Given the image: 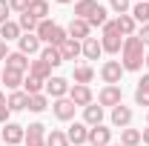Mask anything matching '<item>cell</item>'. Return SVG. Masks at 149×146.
<instances>
[{"label": "cell", "instance_id": "1", "mask_svg": "<svg viewBox=\"0 0 149 146\" xmlns=\"http://www.w3.org/2000/svg\"><path fill=\"white\" fill-rule=\"evenodd\" d=\"M143 60H146V46L138 40V35L126 37L123 40V49H120V66H123V72L143 69Z\"/></svg>", "mask_w": 149, "mask_h": 146}, {"label": "cell", "instance_id": "2", "mask_svg": "<svg viewBox=\"0 0 149 146\" xmlns=\"http://www.w3.org/2000/svg\"><path fill=\"white\" fill-rule=\"evenodd\" d=\"M100 46H103V52H109V55H120L123 40H120V32H118V23H115V20H106V26H103V37H100Z\"/></svg>", "mask_w": 149, "mask_h": 146}, {"label": "cell", "instance_id": "3", "mask_svg": "<svg viewBox=\"0 0 149 146\" xmlns=\"http://www.w3.org/2000/svg\"><path fill=\"white\" fill-rule=\"evenodd\" d=\"M100 77H103L106 86H120V77H123L120 60H106V63L100 66Z\"/></svg>", "mask_w": 149, "mask_h": 146}, {"label": "cell", "instance_id": "4", "mask_svg": "<svg viewBox=\"0 0 149 146\" xmlns=\"http://www.w3.org/2000/svg\"><path fill=\"white\" fill-rule=\"evenodd\" d=\"M97 103L100 106H120L123 103V92H120V86H103V89L97 92Z\"/></svg>", "mask_w": 149, "mask_h": 146}, {"label": "cell", "instance_id": "5", "mask_svg": "<svg viewBox=\"0 0 149 146\" xmlns=\"http://www.w3.org/2000/svg\"><path fill=\"white\" fill-rule=\"evenodd\" d=\"M0 138L6 140L9 146H17V143H23V138H26V126H17V123H6V126L0 129Z\"/></svg>", "mask_w": 149, "mask_h": 146}, {"label": "cell", "instance_id": "6", "mask_svg": "<svg viewBox=\"0 0 149 146\" xmlns=\"http://www.w3.org/2000/svg\"><path fill=\"white\" fill-rule=\"evenodd\" d=\"M23 143L26 146H46V126H43V123H29Z\"/></svg>", "mask_w": 149, "mask_h": 146}, {"label": "cell", "instance_id": "7", "mask_svg": "<svg viewBox=\"0 0 149 146\" xmlns=\"http://www.w3.org/2000/svg\"><path fill=\"white\" fill-rule=\"evenodd\" d=\"M92 89H89V86H83V83H74L72 89H69V100H72L74 106H83V109H86V106H89V103H92Z\"/></svg>", "mask_w": 149, "mask_h": 146}, {"label": "cell", "instance_id": "8", "mask_svg": "<svg viewBox=\"0 0 149 146\" xmlns=\"http://www.w3.org/2000/svg\"><path fill=\"white\" fill-rule=\"evenodd\" d=\"M112 143V129L97 123V126H89V146H109Z\"/></svg>", "mask_w": 149, "mask_h": 146}, {"label": "cell", "instance_id": "9", "mask_svg": "<svg viewBox=\"0 0 149 146\" xmlns=\"http://www.w3.org/2000/svg\"><path fill=\"white\" fill-rule=\"evenodd\" d=\"M43 89L57 100V97H69V89H72V86H69V80H66V77H49Z\"/></svg>", "mask_w": 149, "mask_h": 146}, {"label": "cell", "instance_id": "10", "mask_svg": "<svg viewBox=\"0 0 149 146\" xmlns=\"http://www.w3.org/2000/svg\"><path fill=\"white\" fill-rule=\"evenodd\" d=\"M74 109H77V106H74L69 97H57L55 103H52V112H55L57 120H72V117H74Z\"/></svg>", "mask_w": 149, "mask_h": 146}, {"label": "cell", "instance_id": "11", "mask_svg": "<svg viewBox=\"0 0 149 146\" xmlns=\"http://www.w3.org/2000/svg\"><path fill=\"white\" fill-rule=\"evenodd\" d=\"M89 32H92V26H89L86 20H80V17H72L69 29H66V35H69V37H74V40H80V43H83L86 37H92Z\"/></svg>", "mask_w": 149, "mask_h": 146}, {"label": "cell", "instance_id": "12", "mask_svg": "<svg viewBox=\"0 0 149 146\" xmlns=\"http://www.w3.org/2000/svg\"><path fill=\"white\" fill-rule=\"evenodd\" d=\"M80 55L86 57V60H97V57L103 55V46H100V37H86V40L80 43Z\"/></svg>", "mask_w": 149, "mask_h": 146}, {"label": "cell", "instance_id": "13", "mask_svg": "<svg viewBox=\"0 0 149 146\" xmlns=\"http://www.w3.org/2000/svg\"><path fill=\"white\" fill-rule=\"evenodd\" d=\"M17 46H20V52H23V55H26V57L37 55V52L43 49V43H40V37H37V35H20Z\"/></svg>", "mask_w": 149, "mask_h": 146}, {"label": "cell", "instance_id": "14", "mask_svg": "<svg viewBox=\"0 0 149 146\" xmlns=\"http://www.w3.org/2000/svg\"><path fill=\"white\" fill-rule=\"evenodd\" d=\"M66 138H69V143H74V146L89 143V126H86V123H72L69 132H66Z\"/></svg>", "mask_w": 149, "mask_h": 146}, {"label": "cell", "instance_id": "15", "mask_svg": "<svg viewBox=\"0 0 149 146\" xmlns=\"http://www.w3.org/2000/svg\"><path fill=\"white\" fill-rule=\"evenodd\" d=\"M6 106L12 112H23V109H29V95L23 89H17V92H9V97H6Z\"/></svg>", "mask_w": 149, "mask_h": 146}, {"label": "cell", "instance_id": "16", "mask_svg": "<svg viewBox=\"0 0 149 146\" xmlns=\"http://www.w3.org/2000/svg\"><path fill=\"white\" fill-rule=\"evenodd\" d=\"M29 57L23 55V52H9V57H6V69H15V72H29Z\"/></svg>", "mask_w": 149, "mask_h": 146}, {"label": "cell", "instance_id": "17", "mask_svg": "<svg viewBox=\"0 0 149 146\" xmlns=\"http://www.w3.org/2000/svg\"><path fill=\"white\" fill-rule=\"evenodd\" d=\"M60 57L63 60H74V57H80V40H74V37H66L60 46Z\"/></svg>", "mask_w": 149, "mask_h": 146}, {"label": "cell", "instance_id": "18", "mask_svg": "<svg viewBox=\"0 0 149 146\" xmlns=\"http://www.w3.org/2000/svg\"><path fill=\"white\" fill-rule=\"evenodd\" d=\"M83 123H86V126L103 123V106H100V103H89V106L83 109Z\"/></svg>", "mask_w": 149, "mask_h": 146}, {"label": "cell", "instance_id": "19", "mask_svg": "<svg viewBox=\"0 0 149 146\" xmlns=\"http://www.w3.org/2000/svg\"><path fill=\"white\" fill-rule=\"evenodd\" d=\"M112 123L120 126V129H126L132 123V109H129V106H123V103L115 106V109H112Z\"/></svg>", "mask_w": 149, "mask_h": 146}, {"label": "cell", "instance_id": "20", "mask_svg": "<svg viewBox=\"0 0 149 146\" xmlns=\"http://www.w3.org/2000/svg\"><path fill=\"white\" fill-rule=\"evenodd\" d=\"M95 77V69L89 66V63H80V66H74L72 69V80L74 83H83V86H89Z\"/></svg>", "mask_w": 149, "mask_h": 146}, {"label": "cell", "instance_id": "21", "mask_svg": "<svg viewBox=\"0 0 149 146\" xmlns=\"http://www.w3.org/2000/svg\"><path fill=\"white\" fill-rule=\"evenodd\" d=\"M23 77H26L23 72H15V69H3V80H0V83H6V89H9V92H17L20 86H23Z\"/></svg>", "mask_w": 149, "mask_h": 146}, {"label": "cell", "instance_id": "22", "mask_svg": "<svg viewBox=\"0 0 149 146\" xmlns=\"http://www.w3.org/2000/svg\"><path fill=\"white\" fill-rule=\"evenodd\" d=\"M97 6H100L97 0H77V3H74V17L89 20V17H92V12L97 9Z\"/></svg>", "mask_w": 149, "mask_h": 146}, {"label": "cell", "instance_id": "23", "mask_svg": "<svg viewBox=\"0 0 149 146\" xmlns=\"http://www.w3.org/2000/svg\"><path fill=\"white\" fill-rule=\"evenodd\" d=\"M29 74H35V77H40V80H49V77H52V66L37 57V60L29 63Z\"/></svg>", "mask_w": 149, "mask_h": 146}, {"label": "cell", "instance_id": "24", "mask_svg": "<svg viewBox=\"0 0 149 146\" xmlns=\"http://www.w3.org/2000/svg\"><path fill=\"white\" fill-rule=\"evenodd\" d=\"M40 60H46L52 69L63 63V57H60V49H57V46H43V49H40Z\"/></svg>", "mask_w": 149, "mask_h": 146}, {"label": "cell", "instance_id": "25", "mask_svg": "<svg viewBox=\"0 0 149 146\" xmlns=\"http://www.w3.org/2000/svg\"><path fill=\"white\" fill-rule=\"evenodd\" d=\"M115 23H118V32H120L123 37H132V35H135V17H132V15H118Z\"/></svg>", "mask_w": 149, "mask_h": 146}, {"label": "cell", "instance_id": "26", "mask_svg": "<svg viewBox=\"0 0 149 146\" xmlns=\"http://www.w3.org/2000/svg\"><path fill=\"white\" fill-rule=\"evenodd\" d=\"M26 15H32L37 23H40V20H46V15H49V3H46V0H32Z\"/></svg>", "mask_w": 149, "mask_h": 146}, {"label": "cell", "instance_id": "27", "mask_svg": "<svg viewBox=\"0 0 149 146\" xmlns=\"http://www.w3.org/2000/svg\"><path fill=\"white\" fill-rule=\"evenodd\" d=\"M0 37H6V43H9V40H20V26L15 23V20L0 23Z\"/></svg>", "mask_w": 149, "mask_h": 146}, {"label": "cell", "instance_id": "28", "mask_svg": "<svg viewBox=\"0 0 149 146\" xmlns=\"http://www.w3.org/2000/svg\"><path fill=\"white\" fill-rule=\"evenodd\" d=\"M43 86H46V80H40L35 74H26V77H23V92H26V95H40Z\"/></svg>", "mask_w": 149, "mask_h": 146}, {"label": "cell", "instance_id": "29", "mask_svg": "<svg viewBox=\"0 0 149 146\" xmlns=\"http://www.w3.org/2000/svg\"><path fill=\"white\" fill-rule=\"evenodd\" d=\"M132 17H135V23H143L146 26V15H149V3L146 0H138L135 6H132V12H129Z\"/></svg>", "mask_w": 149, "mask_h": 146}, {"label": "cell", "instance_id": "30", "mask_svg": "<svg viewBox=\"0 0 149 146\" xmlns=\"http://www.w3.org/2000/svg\"><path fill=\"white\" fill-rule=\"evenodd\" d=\"M46 109H49L46 95H29V112H46Z\"/></svg>", "mask_w": 149, "mask_h": 146}, {"label": "cell", "instance_id": "31", "mask_svg": "<svg viewBox=\"0 0 149 146\" xmlns=\"http://www.w3.org/2000/svg\"><path fill=\"white\" fill-rule=\"evenodd\" d=\"M120 143L123 146H138L141 143V132H138V129H120Z\"/></svg>", "mask_w": 149, "mask_h": 146}, {"label": "cell", "instance_id": "32", "mask_svg": "<svg viewBox=\"0 0 149 146\" xmlns=\"http://www.w3.org/2000/svg\"><path fill=\"white\" fill-rule=\"evenodd\" d=\"M46 146H69V138H66V132H60V129H52V132L46 135Z\"/></svg>", "mask_w": 149, "mask_h": 146}, {"label": "cell", "instance_id": "33", "mask_svg": "<svg viewBox=\"0 0 149 146\" xmlns=\"http://www.w3.org/2000/svg\"><path fill=\"white\" fill-rule=\"evenodd\" d=\"M17 26H20V32H26V35H35L37 32V20L32 17V15H20V20H17Z\"/></svg>", "mask_w": 149, "mask_h": 146}, {"label": "cell", "instance_id": "34", "mask_svg": "<svg viewBox=\"0 0 149 146\" xmlns=\"http://www.w3.org/2000/svg\"><path fill=\"white\" fill-rule=\"evenodd\" d=\"M106 20H109V17H106V9H103V6H97L86 23H89V26H106Z\"/></svg>", "mask_w": 149, "mask_h": 146}, {"label": "cell", "instance_id": "35", "mask_svg": "<svg viewBox=\"0 0 149 146\" xmlns=\"http://www.w3.org/2000/svg\"><path fill=\"white\" fill-rule=\"evenodd\" d=\"M109 6L115 9V15H129L132 0H109Z\"/></svg>", "mask_w": 149, "mask_h": 146}, {"label": "cell", "instance_id": "36", "mask_svg": "<svg viewBox=\"0 0 149 146\" xmlns=\"http://www.w3.org/2000/svg\"><path fill=\"white\" fill-rule=\"evenodd\" d=\"M135 103H138V106H146V109H149V89L138 86V89H135Z\"/></svg>", "mask_w": 149, "mask_h": 146}, {"label": "cell", "instance_id": "37", "mask_svg": "<svg viewBox=\"0 0 149 146\" xmlns=\"http://www.w3.org/2000/svg\"><path fill=\"white\" fill-rule=\"evenodd\" d=\"M29 3H32V0H9L12 12H17V15H23V12H29Z\"/></svg>", "mask_w": 149, "mask_h": 146}, {"label": "cell", "instance_id": "38", "mask_svg": "<svg viewBox=\"0 0 149 146\" xmlns=\"http://www.w3.org/2000/svg\"><path fill=\"white\" fill-rule=\"evenodd\" d=\"M12 15V6H9V0H0V23H6Z\"/></svg>", "mask_w": 149, "mask_h": 146}, {"label": "cell", "instance_id": "39", "mask_svg": "<svg viewBox=\"0 0 149 146\" xmlns=\"http://www.w3.org/2000/svg\"><path fill=\"white\" fill-rule=\"evenodd\" d=\"M138 40H141L143 46H149V23H146V26H141V32H138Z\"/></svg>", "mask_w": 149, "mask_h": 146}, {"label": "cell", "instance_id": "40", "mask_svg": "<svg viewBox=\"0 0 149 146\" xmlns=\"http://www.w3.org/2000/svg\"><path fill=\"white\" fill-rule=\"evenodd\" d=\"M9 115H12L9 106H0V126H6V123H9Z\"/></svg>", "mask_w": 149, "mask_h": 146}, {"label": "cell", "instance_id": "41", "mask_svg": "<svg viewBox=\"0 0 149 146\" xmlns=\"http://www.w3.org/2000/svg\"><path fill=\"white\" fill-rule=\"evenodd\" d=\"M9 57V46H6V40H0V60H6Z\"/></svg>", "mask_w": 149, "mask_h": 146}, {"label": "cell", "instance_id": "42", "mask_svg": "<svg viewBox=\"0 0 149 146\" xmlns=\"http://www.w3.org/2000/svg\"><path fill=\"white\" fill-rule=\"evenodd\" d=\"M138 86H143V89H149V74H143V77L138 80Z\"/></svg>", "mask_w": 149, "mask_h": 146}, {"label": "cell", "instance_id": "43", "mask_svg": "<svg viewBox=\"0 0 149 146\" xmlns=\"http://www.w3.org/2000/svg\"><path fill=\"white\" fill-rule=\"evenodd\" d=\"M141 143H149V126L143 129V132H141Z\"/></svg>", "mask_w": 149, "mask_h": 146}, {"label": "cell", "instance_id": "44", "mask_svg": "<svg viewBox=\"0 0 149 146\" xmlns=\"http://www.w3.org/2000/svg\"><path fill=\"white\" fill-rule=\"evenodd\" d=\"M0 106H6V95L3 92H0Z\"/></svg>", "mask_w": 149, "mask_h": 146}, {"label": "cell", "instance_id": "45", "mask_svg": "<svg viewBox=\"0 0 149 146\" xmlns=\"http://www.w3.org/2000/svg\"><path fill=\"white\" fill-rule=\"evenodd\" d=\"M55 3H72V0H55Z\"/></svg>", "mask_w": 149, "mask_h": 146}, {"label": "cell", "instance_id": "46", "mask_svg": "<svg viewBox=\"0 0 149 146\" xmlns=\"http://www.w3.org/2000/svg\"><path fill=\"white\" fill-rule=\"evenodd\" d=\"M143 63H146V66H149V52H146V60H143Z\"/></svg>", "mask_w": 149, "mask_h": 146}, {"label": "cell", "instance_id": "47", "mask_svg": "<svg viewBox=\"0 0 149 146\" xmlns=\"http://www.w3.org/2000/svg\"><path fill=\"white\" fill-rule=\"evenodd\" d=\"M109 146H123V143H109Z\"/></svg>", "mask_w": 149, "mask_h": 146}, {"label": "cell", "instance_id": "48", "mask_svg": "<svg viewBox=\"0 0 149 146\" xmlns=\"http://www.w3.org/2000/svg\"><path fill=\"white\" fill-rule=\"evenodd\" d=\"M0 80H3V69H0Z\"/></svg>", "mask_w": 149, "mask_h": 146}, {"label": "cell", "instance_id": "49", "mask_svg": "<svg viewBox=\"0 0 149 146\" xmlns=\"http://www.w3.org/2000/svg\"><path fill=\"white\" fill-rule=\"evenodd\" d=\"M146 123H149V112H146Z\"/></svg>", "mask_w": 149, "mask_h": 146}, {"label": "cell", "instance_id": "50", "mask_svg": "<svg viewBox=\"0 0 149 146\" xmlns=\"http://www.w3.org/2000/svg\"><path fill=\"white\" fill-rule=\"evenodd\" d=\"M146 23H149V15H146Z\"/></svg>", "mask_w": 149, "mask_h": 146}, {"label": "cell", "instance_id": "51", "mask_svg": "<svg viewBox=\"0 0 149 146\" xmlns=\"http://www.w3.org/2000/svg\"><path fill=\"white\" fill-rule=\"evenodd\" d=\"M3 146H9V143H3Z\"/></svg>", "mask_w": 149, "mask_h": 146}, {"label": "cell", "instance_id": "52", "mask_svg": "<svg viewBox=\"0 0 149 146\" xmlns=\"http://www.w3.org/2000/svg\"><path fill=\"white\" fill-rule=\"evenodd\" d=\"M135 3H138V0H135Z\"/></svg>", "mask_w": 149, "mask_h": 146}, {"label": "cell", "instance_id": "53", "mask_svg": "<svg viewBox=\"0 0 149 146\" xmlns=\"http://www.w3.org/2000/svg\"><path fill=\"white\" fill-rule=\"evenodd\" d=\"M0 140H3V138H0Z\"/></svg>", "mask_w": 149, "mask_h": 146}]
</instances>
